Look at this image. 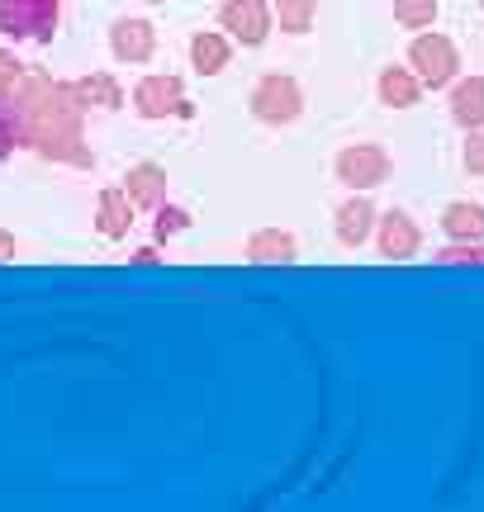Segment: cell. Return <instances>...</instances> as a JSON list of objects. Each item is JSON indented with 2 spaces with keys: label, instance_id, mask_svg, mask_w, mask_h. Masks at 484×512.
<instances>
[{
  "label": "cell",
  "instance_id": "9c48e42d",
  "mask_svg": "<svg viewBox=\"0 0 484 512\" xmlns=\"http://www.w3.org/2000/svg\"><path fill=\"white\" fill-rule=\"evenodd\" d=\"M371 223H375V204L366 200V190H352V200L337 209V242L342 247H361L371 238Z\"/></svg>",
  "mask_w": 484,
  "mask_h": 512
},
{
  "label": "cell",
  "instance_id": "30bf717a",
  "mask_svg": "<svg viewBox=\"0 0 484 512\" xmlns=\"http://www.w3.org/2000/svg\"><path fill=\"white\" fill-rule=\"evenodd\" d=\"M124 195H129L138 209H157V204L167 200V171H162L157 162L129 166V176H124Z\"/></svg>",
  "mask_w": 484,
  "mask_h": 512
},
{
  "label": "cell",
  "instance_id": "d4e9b609",
  "mask_svg": "<svg viewBox=\"0 0 484 512\" xmlns=\"http://www.w3.org/2000/svg\"><path fill=\"white\" fill-rule=\"evenodd\" d=\"M15 67H19L15 57H10V53H0V76H15Z\"/></svg>",
  "mask_w": 484,
  "mask_h": 512
},
{
  "label": "cell",
  "instance_id": "7c38bea8",
  "mask_svg": "<svg viewBox=\"0 0 484 512\" xmlns=\"http://www.w3.org/2000/svg\"><path fill=\"white\" fill-rule=\"evenodd\" d=\"M418 95H423L418 72H409V67H385V72H380V100H385L390 110H413Z\"/></svg>",
  "mask_w": 484,
  "mask_h": 512
},
{
  "label": "cell",
  "instance_id": "44dd1931",
  "mask_svg": "<svg viewBox=\"0 0 484 512\" xmlns=\"http://www.w3.org/2000/svg\"><path fill=\"white\" fill-rule=\"evenodd\" d=\"M437 261H442V266H461V261L484 266V242H456V247H447V252H437Z\"/></svg>",
  "mask_w": 484,
  "mask_h": 512
},
{
  "label": "cell",
  "instance_id": "3957f363",
  "mask_svg": "<svg viewBox=\"0 0 484 512\" xmlns=\"http://www.w3.org/2000/svg\"><path fill=\"white\" fill-rule=\"evenodd\" d=\"M299 110H304V91H299L295 76H261L257 91H252V114H257L261 124H295Z\"/></svg>",
  "mask_w": 484,
  "mask_h": 512
},
{
  "label": "cell",
  "instance_id": "4316f807",
  "mask_svg": "<svg viewBox=\"0 0 484 512\" xmlns=\"http://www.w3.org/2000/svg\"><path fill=\"white\" fill-rule=\"evenodd\" d=\"M480 5H484V0H480Z\"/></svg>",
  "mask_w": 484,
  "mask_h": 512
},
{
  "label": "cell",
  "instance_id": "52a82bcc",
  "mask_svg": "<svg viewBox=\"0 0 484 512\" xmlns=\"http://www.w3.org/2000/svg\"><path fill=\"white\" fill-rule=\"evenodd\" d=\"M418 247H423L418 223H413L404 209H390V214L380 219V256H390V261H409V256H418Z\"/></svg>",
  "mask_w": 484,
  "mask_h": 512
},
{
  "label": "cell",
  "instance_id": "ffe728a7",
  "mask_svg": "<svg viewBox=\"0 0 484 512\" xmlns=\"http://www.w3.org/2000/svg\"><path fill=\"white\" fill-rule=\"evenodd\" d=\"M190 214L176 209V204H157V238H171V233H186Z\"/></svg>",
  "mask_w": 484,
  "mask_h": 512
},
{
  "label": "cell",
  "instance_id": "d6986e66",
  "mask_svg": "<svg viewBox=\"0 0 484 512\" xmlns=\"http://www.w3.org/2000/svg\"><path fill=\"white\" fill-rule=\"evenodd\" d=\"M394 19H399L404 29H432L437 0H394Z\"/></svg>",
  "mask_w": 484,
  "mask_h": 512
},
{
  "label": "cell",
  "instance_id": "603a6c76",
  "mask_svg": "<svg viewBox=\"0 0 484 512\" xmlns=\"http://www.w3.org/2000/svg\"><path fill=\"white\" fill-rule=\"evenodd\" d=\"M19 138H24V133H19V119L5 110V105H0V157H5V152H10Z\"/></svg>",
  "mask_w": 484,
  "mask_h": 512
},
{
  "label": "cell",
  "instance_id": "6da1fadb",
  "mask_svg": "<svg viewBox=\"0 0 484 512\" xmlns=\"http://www.w3.org/2000/svg\"><path fill=\"white\" fill-rule=\"evenodd\" d=\"M62 0H0V34L15 43H53Z\"/></svg>",
  "mask_w": 484,
  "mask_h": 512
},
{
  "label": "cell",
  "instance_id": "8fae6325",
  "mask_svg": "<svg viewBox=\"0 0 484 512\" xmlns=\"http://www.w3.org/2000/svg\"><path fill=\"white\" fill-rule=\"evenodd\" d=\"M129 223H133V200L124 195V185H119V190H100V209H95L100 238H124Z\"/></svg>",
  "mask_w": 484,
  "mask_h": 512
},
{
  "label": "cell",
  "instance_id": "7a4b0ae2",
  "mask_svg": "<svg viewBox=\"0 0 484 512\" xmlns=\"http://www.w3.org/2000/svg\"><path fill=\"white\" fill-rule=\"evenodd\" d=\"M409 62L418 67V81L432 86V91L451 86L456 72H461V53H456V43L447 34H418L409 48Z\"/></svg>",
  "mask_w": 484,
  "mask_h": 512
},
{
  "label": "cell",
  "instance_id": "4fadbf2b",
  "mask_svg": "<svg viewBox=\"0 0 484 512\" xmlns=\"http://www.w3.org/2000/svg\"><path fill=\"white\" fill-rule=\"evenodd\" d=\"M451 119L461 128H484V76H466L451 91Z\"/></svg>",
  "mask_w": 484,
  "mask_h": 512
},
{
  "label": "cell",
  "instance_id": "2e32d148",
  "mask_svg": "<svg viewBox=\"0 0 484 512\" xmlns=\"http://www.w3.org/2000/svg\"><path fill=\"white\" fill-rule=\"evenodd\" d=\"M228 38L224 34H195L190 38V62H195V72L200 76H219L228 67Z\"/></svg>",
  "mask_w": 484,
  "mask_h": 512
},
{
  "label": "cell",
  "instance_id": "9a60e30c",
  "mask_svg": "<svg viewBox=\"0 0 484 512\" xmlns=\"http://www.w3.org/2000/svg\"><path fill=\"white\" fill-rule=\"evenodd\" d=\"M67 91H72L76 105H100V110H119V105H124V91H119L114 76H81Z\"/></svg>",
  "mask_w": 484,
  "mask_h": 512
},
{
  "label": "cell",
  "instance_id": "e0dca14e",
  "mask_svg": "<svg viewBox=\"0 0 484 512\" xmlns=\"http://www.w3.org/2000/svg\"><path fill=\"white\" fill-rule=\"evenodd\" d=\"M295 238L290 233H280V228H261V233H252V242H247V256L252 261H261V266H271V261H295Z\"/></svg>",
  "mask_w": 484,
  "mask_h": 512
},
{
  "label": "cell",
  "instance_id": "8992f818",
  "mask_svg": "<svg viewBox=\"0 0 484 512\" xmlns=\"http://www.w3.org/2000/svg\"><path fill=\"white\" fill-rule=\"evenodd\" d=\"M133 110L143 119H167V114H190V105L181 100L176 76H143L138 91H133Z\"/></svg>",
  "mask_w": 484,
  "mask_h": 512
},
{
  "label": "cell",
  "instance_id": "cb8c5ba5",
  "mask_svg": "<svg viewBox=\"0 0 484 512\" xmlns=\"http://www.w3.org/2000/svg\"><path fill=\"white\" fill-rule=\"evenodd\" d=\"M10 256H15V238L0 228V261H10Z\"/></svg>",
  "mask_w": 484,
  "mask_h": 512
},
{
  "label": "cell",
  "instance_id": "277c9868",
  "mask_svg": "<svg viewBox=\"0 0 484 512\" xmlns=\"http://www.w3.org/2000/svg\"><path fill=\"white\" fill-rule=\"evenodd\" d=\"M337 181L347 190H375L390 181V152L375 143H356L347 152H337Z\"/></svg>",
  "mask_w": 484,
  "mask_h": 512
},
{
  "label": "cell",
  "instance_id": "7402d4cb",
  "mask_svg": "<svg viewBox=\"0 0 484 512\" xmlns=\"http://www.w3.org/2000/svg\"><path fill=\"white\" fill-rule=\"evenodd\" d=\"M466 171H470V176H484V128H470V143H466Z\"/></svg>",
  "mask_w": 484,
  "mask_h": 512
},
{
  "label": "cell",
  "instance_id": "5b68a950",
  "mask_svg": "<svg viewBox=\"0 0 484 512\" xmlns=\"http://www.w3.org/2000/svg\"><path fill=\"white\" fill-rule=\"evenodd\" d=\"M219 24L228 29V38H238L242 48H261L271 34V10L261 0H228L219 10Z\"/></svg>",
  "mask_w": 484,
  "mask_h": 512
},
{
  "label": "cell",
  "instance_id": "484cf974",
  "mask_svg": "<svg viewBox=\"0 0 484 512\" xmlns=\"http://www.w3.org/2000/svg\"><path fill=\"white\" fill-rule=\"evenodd\" d=\"M148 5H167V0H148Z\"/></svg>",
  "mask_w": 484,
  "mask_h": 512
},
{
  "label": "cell",
  "instance_id": "5bb4252c",
  "mask_svg": "<svg viewBox=\"0 0 484 512\" xmlns=\"http://www.w3.org/2000/svg\"><path fill=\"white\" fill-rule=\"evenodd\" d=\"M442 228H447L451 242H484V204H470V200L447 204Z\"/></svg>",
  "mask_w": 484,
  "mask_h": 512
},
{
  "label": "cell",
  "instance_id": "ac0fdd59",
  "mask_svg": "<svg viewBox=\"0 0 484 512\" xmlns=\"http://www.w3.org/2000/svg\"><path fill=\"white\" fill-rule=\"evenodd\" d=\"M276 19L285 34H309L314 29V0H276Z\"/></svg>",
  "mask_w": 484,
  "mask_h": 512
},
{
  "label": "cell",
  "instance_id": "ba28073f",
  "mask_svg": "<svg viewBox=\"0 0 484 512\" xmlns=\"http://www.w3.org/2000/svg\"><path fill=\"white\" fill-rule=\"evenodd\" d=\"M110 48L119 62H148L157 48V34H152L148 19H119L110 29Z\"/></svg>",
  "mask_w": 484,
  "mask_h": 512
}]
</instances>
